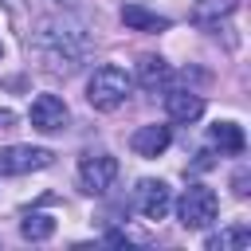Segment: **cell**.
Segmentation results:
<instances>
[{
	"label": "cell",
	"mask_w": 251,
	"mask_h": 251,
	"mask_svg": "<svg viewBox=\"0 0 251 251\" xmlns=\"http://www.w3.org/2000/svg\"><path fill=\"white\" fill-rule=\"evenodd\" d=\"M216 212H220V200H216V192H212L208 184H188L184 196L176 200V216H180V224H184L188 231L208 227V224L216 220Z\"/></svg>",
	"instance_id": "3"
},
{
	"label": "cell",
	"mask_w": 251,
	"mask_h": 251,
	"mask_svg": "<svg viewBox=\"0 0 251 251\" xmlns=\"http://www.w3.org/2000/svg\"><path fill=\"white\" fill-rule=\"evenodd\" d=\"M31 47L43 59V71L75 75L90 55V31H86L82 20H75L67 12L63 16H47V20H39V27L31 35Z\"/></svg>",
	"instance_id": "1"
},
{
	"label": "cell",
	"mask_w": 251,
	"mask_h": 251,
	"mask_svg": "<svg viewBox=\"0 0 251 251\" xmlns=\"http://www.w3.org/2000/svg\"><path fill=\"white\" fill-rule=\"evenodd\" d=\"M235 192H239V196H247V173H239V176H235Z\"/></svg>",
	"instance_id": "18"
},
{
	"label": "cell",
	"mask_w": 251,
	"mask_h": 251,
	"mask_svg": "<svg viewBox=\"0 0 251 251\" xmlns=\"http://www.w3.org/2000/svg\"><path fill=\"white\" fill-rule=\"evenodd\" d=\"M122 24L133 27V31H165V27H169L165 16H157V12L141 8V4H126V8H122Z\"/></svg>",
	"instance_id": "11"
},
{
	"label": "cell",
	"mask_w": 251,
	"mask_h": 251,
	"mask_svg": "<svg viewBox=\"0 0 251 251\" xmlns=\"http://www.w3.org/2000/svg\"><path fill=\"white\" fill-rule=\"evenodd\" d=\"M129 90H133V78L122 71V67H98L90 78H86V102L94 106V110H102V114H110V110H118L126 98H129Z\"/></svg>",
	"instance_id": "2"
},
{
	"label": "cell",
	"mask_w": 251,
	"mask_h": 251,
	"mask_svg": "<svg viewBox=\"0 0 251 251\" xmlns=\"http://www.w3.org/2000/svg\"><path fill=\"white\" fill-rule=\"evenodd\" d=\"M63 4H71V0H63Z\"/></svg>",
	"instance_id": "21"
},
{
	"label": "cell",
	"mask_w": 251,
	"mask_h": 251,
	"mask_svg": "<svg viewBox=\"0 0 251 251\" xmlns=\"http://www.w3.org/2000/svg\"><path fill=\"white\" fill-rule=\"evenodd\" d=\"M12 122H16V114H12V110H0V129H8Z\"/></svg>",
	"instance_id": "19"
},
{
	"label": "cell",
	"mask_w": 251,
	"mask_h": 251,
	"mask_svg": "<svg viewBox=\"0 0 251 251\" xmlns=\"http://www.w3.org/2000/svg\"><path fill=\"white\" fill-rule=\"evenodd\" d=\"M165 114L173 122H196L204 114V98L196 90H184V86H173L165 90Z\"/></svg>",
	"instance_id": "8"
},
{
	"label": "cell",
	"mask_w": 251,
	"mask_h": 251,
	"mask_svg": "<svg viewBox=\"0 0 251 251\" xmlns=\"http://www.w3.org/2000/svg\"><path fill=\"white\" fill-rule=\"evenodd\" d=\"M212 141L220 149H227V153H243V129L235 122H216L212 126Z\"/></svg>",
	"instance_id": "15"
},
{
	"label": "cell",
	"mask_w": 251,
	"mask_h": 251,
	"mask_svg": "<svg viewBox=\"0 0 251 251\" xmlns=\"http://www.w3.org/2000/svg\"><path fill=\"white\" fill-rule=\"evenodd\" d=\"M0 55H4V47H0Z\"/></svg>",
	"instance_id": "20"
},
{
	"label": "cell",
	"mask_w": 251,
	"mask_h": 251,
	"mask_svg": "<svg viewBox=\"0 0 251 251\" xmlns=\"http://www.w3.org/2000/svg\"><path fill=\"white\" fill-rule=\"evenodd\" d=\"M231 12H235V0H196V4H192V24H200V27H220V20L231 16Z\"/></svg>",
	"instance_id": "12"
},
{
	"label": "cell",
	"mask_w": 251,
	"mask_h": 251,
	"mask_svg": "<svg viewBox=\"0 0 251 251\" xmlns=\"http://www.w3.org/2000/svg\"><path fill=\"white\" fill-rule=\"evenodd\" d=\"M106 243H114V247H126V243H129V239H126V235H122V231H110V235H106Z\"/></svg>",
	"instance_id": "17"
},
{
	"label": "cell",
	"mask_w": 251,
	"mask_h": 251,
	"mask_svg": "<svg viewBox=\"0 0 251 251\" xmlns=\"http://www.w3.org/2000/svg\"><path fill=\"white\" fill-rule=\"evenodd\" d=\"M169 141H173L169 126H137V129L129 133V149H133L137 157H161V153L169 149Z\"/></svg>",
	"instance_id": "9"
},
{
	"label": "cell",
	"mask_w": 251,
	"mask_h": 251,
	"mask_svg": "<svg viewBox=\"0 0 251 251\" xmlns=\"http://www.w3.org/2000/svg\"><path fill=\"white\" fill-rule=\"evenodd\" d=\"M204 247L208 251H243V247H251V231L247 227H224V231L208 235Z\"/></svg>",
	"instance_id": "13"
},
{
	"label": "cell",
	"mask_w": 251,
	"mask_h": 251,
	"mask_svg": "<svg viewBox=\"0 0 251 251\" xmlns=\"http://www.w3.org/2000/svg\"><path fill=\"white\" fill-rule=\"evenodd\" d=\"M114 180H118V157H110V153H86L78 161V184H82V192L102 196Z\"/></svg>",
	"instance_id": "5"
},
{
	"label": "cell",
	"mask_w": 251,
	"mask_h": 251,
	"mask_svg": "<svg viewBox=\"0 0 251 251\" xmlns=\"http://www.w3.org/2000/svg\"><path fill=\"white\" fill-rule=\"evenodd\" d=\"M0 8H8V12H24L27 0H0Z\"/></svg>",
	"instance_id": "16"
},
{
	"label": "cell",
	"mask_w": 251,
	"mask_h": 251,
	"mask_svg": "<svg viewBox=\"0 0 251 251\" xmlns=\"http://www.w3.org/2000/svg\"><path fill=\"white\" fill-rule=\"evenodd\" d=\"M137 82H141L145 90H165V86L173 82V67H169V59H161V55H145V59L137 63Z\"/></svg>",
	"instance_id": "10"
},
{
	"label": "cell",
	"mask_w": 251,
	"mask_h": 251,
	"mask_svg": "<svg viewBox=\"0 0 251 251\" xmlns=\"http://www.w3.org/2000/svg\"><path fill=\"white\" fill-rule=\"evenodd\" d=\"M27 122H31V129H39V133H59V129H67L71 110H67V102H63L59 94H39V98L31 102V110H27Z\"/></svg>",
	"instance_id": "6"
},
{
	"label": "cell",
	"mask_w": 251,
	"mask_h": 251,
	"mask_svg": "<svg viewBox=\"0 0 251 251\" xmlns=\"http://www.w3.org/2000/svg\"><path fill=\"white\" fill-rule=\"evenodd\" d=\"M133 208H137L145 220H165V216L173 212V188H169L165 180L145 176V180L137 184V192H133Z\"/></svg>",
	"instance_id": "7"
},
{
	"label": "cell",
	"mask_w": 251,
	"mask_h": 251,
	"mask_svg": "<svg viewBox=\"0 0 251 251\" xmlns=\"http://www.w3.org/2000/svg\"><path fill=\"white\" fill-rule=\"evenodd\" d=\"M20 235H24V239H31V243H43V239H51V235H55V220H51V216H43V212H27V216L20 220Z\"/></svg>",
	"instance_id": "14"
},
{
	"label": "cell",
	"mask_w": 251,
	"mask_h": 251,
	"mask_svg": "<svg viewBox=\"0 0 251 251\" xmlns=\"http://www.w3.org/2000/svg\"><path fill=\"white\" fill-rule=\"evenodd\" d=\"M55 153L39 145H0V176H24L35 169H47Z\"/></svg>",
	"instance_id": "4"
}]
</instances>
